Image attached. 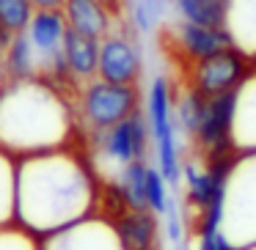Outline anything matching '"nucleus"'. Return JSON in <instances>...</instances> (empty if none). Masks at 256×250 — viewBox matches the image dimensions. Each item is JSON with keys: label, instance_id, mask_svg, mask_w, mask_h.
Here are the masks:
<instances>
[{"label": "nucleus", "instance_id": "obj_1", "mask_svg": "<svg viewBox=\"0 0 256 250\" xmlns=\"http://www.w3.org/2000/svg\"><path fill=\"white\" fill-rule=\"evenodd\" d=\"M138 110V85H118L108 80H88L80 91V113L88 127L110 129Z\"/></svg>", "mask_w": 256, "mask_h": 250}, {"label": "nucleus", "instance_id": "obj_2", "mask_svg": "<svg viewBox=\"0 0 256 250\" xmlns=\"http://www.w3.org/2000/svg\"><path fill=\"white\" fill-rule=\"evenodd\" d=\"M149 127L152 138L157 143V160L160 173L168 184H176L182 165L176 154V121H174V105H171V88L166 77H154L149 88Z\"/></svg>", "mask_w": 256, "mask_h": 250}, {"label": "nucleus", "instance_id": "obj_3", "mask_svg": "<svg viewBox=\"0 0 256 250\" xmlns=\"http://www.w3.org/2000/svg\"><path fill=\"white\" fill-rule=\"evenodd\" d=\"M256 63L248 55L237 50V47H228L223 52L204 58V61H196L188 66V80L190 88L201 91L204 96H218V94H228V91H237L240 83L254 72Z\"/></svg>", "mask_w": 256, "mask_h": 250}, {"label": "nucleus", "instance_id": "obj_4", "mask_svg": "<svg viewBox=\"0 0 256 250\" xmlns=\"http://www.w3.org/2000/svg\"><path fill=\"white\" fill-rule=\"evenodd\" d=\"M234 102L237 94H218L206 96V107L201 116L198 132H196V143L206 154V160H223L232 157V121H234Z\"/></svg>", "mask_w": 256, "mask_h": 250}, {"label": "nucleus", "instance_id": "obj_5", "mask_svg": "<svg viewBox=\"0 0 256 250\" xmlns=\"http://www.w3.org/2000/svg\"><path fill=\"white\" fill-rule=\"evenodd\" d=\"M149 135H152L149 116H144L140 107H138L132 116H127L124 121L113 124L110 129H100L96 143H100V149L105 151L110 160L122 162V165H130V162L146 157Z\"/></svg>", "mask_w": 256, "mask_h": 250}, {"label": "nucleus", "instance_id": "obj_6", "mask_svg": "<svg viewBox=\"0 0 256 250\" xmlns=\"http://www.w3.org/2000/svg\"><path fill=\"white\" fill-rule=\"evenodd\" d=\"M144 72L140 47L127 33H110L100 39V72L96 77L118 85H138V77Z\"/></svg>", "mask_w": 256, "mask_h": 250}, {"label": "nucleus", "instance_id": "obj_7", "mask_svg": "<svg viewBox=\"0 0 256 250\" xmlns=\"http://www.w3.org/2000/svg\"><path fill=\"white\" fill-rule=\"evenodd\" d=\"M174 44H176V52L184 61L196 63V61H204V58L215 55V52L234 47V41L226 28H206V25L182 22L174 30Z\"/></svg>", "mask_w": 256, "mask_h": 250}, {"label": "nucleus", "instance_id": "obj_8", "mask_svg": "<svg viewBox=\"0 0 256 250\" xmlns=\"http://www.w3.org/2000/svg\"><path fill=\"white\" fill-rule=\"evenodd\" d=\"M66 28L69 25H66V17H64V8H36L34 11L25 33H28L30 44H34L36 61H39V72L47 63V58L64 47Z\"/></svg>", "mask_w": 256, "mask_h": 250}, {"label": "nucleus", "instance_id": "obj_9", "mask_svg": "<svg viewBox=\"0 0 256 250\" xmlns=\"http://www.w3.org/2000/svg\"><path fill=\"white\" fill-rule=\"evenodd\" d=\"M66 25L91 39H105L113 30V14L102 0H64Z\"/></svg>", "mask_w": 256, "mask_h": 250}, {"label": "nucleus", "instance_id": "obj_10", "mask_svg": "<svg viewBox=\"0 0 256 250\" xmlns=\"http://www.w3.org/2000/svg\"><path fill=\"white\" fill-rule=\"evenodd\" d=\"M64 55H66V63L78 83H88L96 77V72H100V39H91L86 33H78L74 28H66Z\"/></svg>", "mask_w": 256, "mask_h": 250}, {"label": "nucleus", "instance_id": "obj_11", "mask_svg": "<svg viewBox=\"0 0 256 250\" xmlns=\"http://www.w3.org/2000/svg\"><path fill=\"white\" fill-rule=\"evenodd\" d=\"M226 30L234 47L256 63V0H226Z\"/></svg>", "mask_w": 256, "mask_h": 250}, {"label": "nucleus", "instance_id": "obj_12", "mask_svg": "<svg viewBox=\"0 0 256 250\" xmlns=\"http://www.w3.org/2000/svg\"><path fill=\"white\" fill-rule=\"evenodd\" d=\"M116 237L122 250H152L157 239V220L149 209H130L116 220Z\"/></svg>", "mask_w": 256, "mask_h": 250}, {"label": "nucleus", "instance_id": "obj_13", "mask_svg": "<svg viewBox=\"0 0 256 250\" xmlns=\"http://www.w3.org/2000/svg\"><path fill=\"white\" fill-rule=\"evenodd\" d=\"M234 121H232V146L250 140L248 146H256V66L248 77L234 91Z\"/></svg>", "mask_w": 256, "mask_h": 250}, {"label": "nucleus", "instance_id": "obj_14", "mask_svg": "<svg viewBox=\"0 0 256 250\" xmlns=\"http://www.w3.org/2000/svg\"><path fill=\"white\" fill-rule=\"evenodd\" d=\"M182 22L226 28V0H174Z\"/></svg>", "mask_w": 256, "mask_h": 250}, {"label": "nucleus", "instance_id": "obj_15", "mask_svg": "<svg viewBox=\"0 0 256 250\" xmlns=\"http://www.w3.org/2000/svg\"><path fill=\"white\" fill-rule=\"evenodd\" d=\"M3 72L8 77H34V74H39V61H36V52L28 33L14 36L6 58H3Z\"/></svg>", "mask_w": 256, "mask_h": 250}, {"label": "nucleus", "instance_id": "obj_16", "mask_svg": "<svg viewBox=\"0 0 256 250\" xmlns=\"http://www.w3.org/2000/svg\"><path fill=\"white\" fill-rule=\"evenodd\" d=\"M146 171H149V165L144 160H135L130 165H124L118 190H122L124 204L130 209H149V204H146Z\"/></svg>", "mask_w": 256, "mask_h": 250}, {"label": "nucleus", "instance_id": "obj_17", "mask_svg": "<svg viewBox=\"0 0 256 250\" xmlns=\"http://www.w3.org/2000/svg\"><path fill=\"white\" fill-rule=\"evenodd\" d=\"M36 6L30 0H0V19L14 30V33H25L30 25Z\"/></svg>", "mask_w": 256, "mask_h": 250}, {"label": "nucleus", "instance_id": "obj_18", "mask_svg": "<svg viewBox=\"0 0 256 250\" xmlns=\"http://www.w3.org/2000/svg\"><path fill=\"white\" fill-rule=\"evenodd\" d=\"M166 176L160 173V168H149L146 171V204L154 215H166L171 201H168V193H166Z\"/></svg>", "mask_w": 256, "mask_h": 250}, {"label": "nucleus", "instance_id": "obj_19", "mask_svg": "<svg viewBox=\"0 0 256 250\" xmlns=\"http://www.w3.org/2000/svg\"><path fill=\"white\" fill-rule=\"evenodd\" d=\"M198 250H234V248H232V242H228L220 231H215V234H201Z\"/></svg>", "mask_w": 256, "mask_h": 250}, {"label": "nucleus", "instance_id": "obj_20", "mask_svg": "<svg viewBox=\"0 0 256 250\" xmlns=\"http://www.w3.org/2000/svg\"><path fill=\"white\" fill-rule=\"evenodd\" d=\"M14 30L8 28L6 22H3V19H0V61H3V58H6V52H8V47H12V41H14Z\"/></svg>", "mask_w": 256, "mask_h": 250}, {"label": "nucleus", "instance_id": "obj_21", "mask_svg": "<svg viewBox=\"0 0 256 250\" xmlns=\"http://www.w3.org/2000/svg\"><path fill=\"white\" fill-rule=\"evenodd\" d=\"M36 8H64V0H30Z\"/></svg>", "mask_w": 256, "mask_h": 250}]
</instances>
